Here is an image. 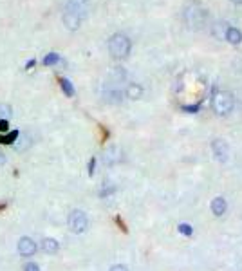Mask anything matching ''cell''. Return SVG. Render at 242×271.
Wrapping results in <instances>:
<instances>
[{"label": "cell", "mask_w": 242, "mask_h": 271, "mask_svg": "<svg viewBox=\"0 0 242 271\" xmlns=\"http://www.w3.org/2000/svg\"><path fill=\"white\" fill-rule=\"evenodd\" d=\"M29 145H31V139H29L27 134H18L17 141H15V150H17V152H24Z\"/></svg>", "instance_id": "obj_14"}, {"label": "cell", "mask_w": 242, "mask_h": 271, "mask_svg": "<svg viewBox=\"0 0 242 271\" xmlns=\"http://www.w3.org/2000/svg\"><path fill=\"white\" fill-rule=\"evenodd\" d=\"M6 161H7L6 154H4V152H0V167H2V165H6Z\"/></svg>", "instance_id": "obj_23"}, {"label": "cell", "mask_w": 242, "mask_h": 271, "mask_svg": "<svg viewBox=\"0 0 242 271\" xmlns=\"http://www.w3.org/2000/svg\"><path fill=\"white\" fill-rule=\"evenodd\" d=\"M208 20H210L208 9L201 4H190L183 11V22L190 31H202L208 25Z\"/></svg>", "instance_id": "obj_2"}, {"label": "cell", "mask_w": 242, "mask_h": 271, "mask_svg": "<svg viewBox=\"0 0 242 271\" xmlns=\"http://www.w3.org/2000/svg\"><path fill=\"white\" fill-rule=\"evenodd\" d=\"M24 271H40V268L35 262H27V264L24 266Z\"/></svg>", "instance_id": "obj_20"}, {"label": "cell", "mask_w": 242, "mask_h": 271, "mask_svg": "<svg viewBox=\"0 0 242 271\" xmlns=\"http://www.w3.org/2000/svg\"><path fill=\"white\" fill-rule=\"evenodd\" d=\"M109 52L110 56L116 58V60H125V58L130 54L132 51V42L125 33H114V35L109 38Z\"/></svg>", "instance_id": "obj_3"}, {"label": "cell", "mask_w": 242, "mask_h": 271, "mask_svg": "<svg viewBox=\"0 0 242 271\" xmlns=\"http://www.w3.org/2000/svg\"><path fill=\"white\" fill-rule=\"evenodd\" d=\"M94 165H96V161H94V159H91V163H89V173H91V175L94 173Z\"/></svg>", "instance_id": "obj_24"}, {"label": "cell", "mask_w": 242, "mask_h": 271, "mask_svg": "<svg viewBox=\"0 0 242 271\" xmlns=\"http://www.w3.org/2000/svg\"><path fill=\"white\" fill-rule=\"evenodd\" d=\"M121 159H123V150L118 145H112L103 152V163L107 167H114V165L121 163Z\"/></svg>", "instance_id": "obj_7"}, {"label": "cell", "mask_w": 242, "mask_h": 271, "mask_svg": "<svg viewBox=\"0 0 242 271\" xmlns=\"http://www.w3.org/2000/svg\"><path fill=\"white\" fill-rule=\"evenodd\" d=\"M110 271H128V268L127 266H123V264H116V266L110 268Z\"/></svg>", "instance_id": "obj_21"}, {"label": "cell", "mask_w": 242, "mask_h": 271, "mask_svg": "<svg viewBox=\"0 0 242 271\" xmlns=\"http://www.w3.org/2000/svg\"><path fill=\"white\" fill-rule=\"evenodd\" d=\"M89 6H91V0H67L64 15H62V22H64L65 29L78 31L89 15Z\"/></svg>", "instance_id": "obj_1"}, {"label": "cell", "mask_w": 242, "mask_h": 271, "mask_svg": "<svg viewBox=\"0 0 242 271\" xmlns=\"http://www.w3.org/2000/svg\"><path fill=\"white\" fill-rule=\"evenodd\" d=\"M17 138H18V132L15 130V132H9V134H6V136H2L0 141H2L4 145H11L13 141H17Z\"/></svg>", "instance_id": "obj_18"}, {"label": "cell", "mask_w": 242, "mask_h": 271, "mask_svg": "<svg viewBox=\"0 0 242 271\" xmlns=\"http://www.w3.org/2000/svg\"><path fill=\"white\" fill-rule=\"evenodd\" d=\"M123 93H125V96L128 99H141L143 98V87L139 83H128Z\"/></svg>", "instance_id": "obj_10"}, {"label": "cell", "mask_w": 242, "mask_h": 271, "mask_svg": "<svg viewBox=\"0 0 242 271\" xmlns=\"http://www.w3.org/2000/svg\"><path fill=\"white\" fill-rule=\"evenodd\" d=\"M7 130V120H0V132H6Z\"/></svg>", "instance_id": "obj_22"}, {"label": "cell", "mask_w": 242, "mask_h": 271, "mask_svg": "<svg viewBox=\"0 0 242 271\" xmlns=\"http://www.w3.org/2000/svg\"><path fill=\"white\" fill-rule=\"evenodd\" d=\"M42 249L49 255H54V253H58V249H60V243H58L56 239H52V237H46V239L42 241Z\"/></svg>", "instance_id": "obj_12"}, {"label": "cell", "mask_w": 242, "mask_h": 271, "mask_svg": "<svg viewBox=\"0 0 242 271\" xmlns=\"http://www.w3.org/2000/svg\"><path fill=\"white\" fill-rule=\"evenodd\" d=\"M224 40L230 42L231 46H239V44L242 42V31L239 27H231V25H230V29H228V33H226Z\"/></svg>", "instance_id": "obj_13"}, {"label": "cell", "mask_w": 242, "mask_h": 271, "mask_svg": "<svg viewBox=\"0 0 242 271\" xmlns=\"http://www.w3.org/2000/svg\"><path fill=\"white\" fill-rule=\"evenodd\" d=\"M18 253L22 255V257H33V255L36 253V249H38V246H36V243L31 239V237H22L20 241H18Z\"/></svg>", "instance_id": "obj_8"}, {"label": "cell", "mask_w": 242, "mask_h": 271, "mask_svg": "<svg viewBox=\"0 0 242 271\" xmlns=\"http://www.w3.org/2000/svg\"><path fill=\"white\" fill-rule=\"evenodd\" d=\"M60 62V54L58 52H49V54H46V58H44V65H54Z\"/></svg>", "instance_id": "obj_17"}, {"label": "cell", "mask_w": 242, "mask_h": 271, "mask_svg": "<svg viewBox=\"0 0 242 271\" xmlns=\"http://www.w3.org/2000/svg\"><path fill=\"white\" fill-rule=\"evenodd\" d=\"M226 210H228V202H226L224 197H215L214 201H212V214H214L215 217L224 215Z\"/></svg>", "instance_id": "obj_11"}, {"label": "cell", "mask_w": 242, "mask_h": 271, "mask_svg": "<svg viewBox=\"0 0 242 271\" xmlns=\"http://www.w3.org/2000/svg\"><path fill=\"white\" fill-rule=\"evenodd\" d=\"M233 4H237V6H242V0H231Z\"/></svg>", "instance_id": "obj_25"}, {"label": "cell", "mask_w": 242, "mask_h": 271, "mask_svg": "<svg viewBox=\"0 0 242 271\" xmlns=\"http://www.w3.org/2000/svg\"><path fill=\"white\" fill-rule=\"evenodd\" d=\"M212 152H214L215 159L220 163L228 161V157H230V147L224 139H214L212 141Z\"/></svg>", "instance_id": "obj_6"}, {"label": "cell", "mask_w": 242, "mask_h": 271, "mask_svg": "<svg viewBox=\"0 0 242 271\" xmlns=\"http://www.w3.org/2000/svg\"><path fill=\"white\" fill-rule=\"evenodd\" d=\"M228 29H230V24L226 22V20H215V22L210 25V31H212V35H214L217 40H224Z\"/></svg>", "instance_id": "obj_9"}, {"label": "cell", "mask_w": 242, "mask_h": 271, "mask_svg": "<svg viewBox=\"0 0 242 271\" xmlns=\"http://www.w3.org/2000/svg\"><path fill=\"white\" fill-rule=\"evenodd\" d=\"M179 231H181V233H183V235H192V233H194V228H192L190 224H186V222H183V224H179Z\"/></svg>", "instance_id": "obj_19"}, {"label": "cell", "mask_w": 242, "mask_h": 271, "mask_svg": "<svg viewBox=\"0 0 242 271\" xmlns=\"http://www.w3.org/2000/svg\"><path fill=\"white\" fill-rule=\"evenodd\" d=\"M67 226L69 230L76 235H81L85 233L87 228H89V219H87V214L83 210H73L67 217Z\"/></svg>", "instance_id": "obj_5"}, {"label": "cell", "mask_w": 242, "mask_h": 271, "mask_svg": "<svg viewBox=\"0 0 242 271\" xmlns=\"http://www.w3.org/2000/svg\"><path fill=\"white\" fill-rule=\"evenodd\" d=\"M60 85H62V89H64V93L67 94V96H73V94H74V87H73V83H71L67 78H62V80H60Z\"/></svg>", "instance_id": "obj_16"}, {"label": "cell", "mask_w": 242, "mask_h": 271, "mask_svg": "<svg viewBox=\"0 0 242 271\" xmlns=\"http://www.w3.org/2000/svg\"><path fill=\"white\" fill-rule=\"evenodd\" d=\"M233 107H235V94L233 93H230V91H219V93L214 94L212 109H214L215 114L219 116L230 114Z\"/></svg>", "instance_id": "obj_4"}, {"label": "cell", "mask_w": 242, "mask_h": 271, "mask_svg": "<svg viewBox=\"0 0 242 271\" xmlns=\"http://www.w3.org/2000/svg\"><path fill=\"white\" fill-rule=\"evenodd\" d=\"M13 114V107L9 103H0V120H7Z\"/></svg>", "instance_id": "obj_15"}]
</instances>
